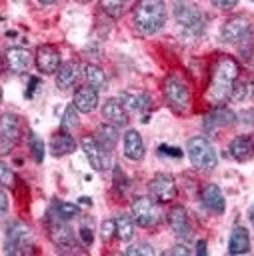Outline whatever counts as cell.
Segmentation results:
<instances>
[{
  "label": "cell",
  "instance_id": "1",
  "mask_svg": "<svg viewBox=\"0 0 254 256\" xmlns=\"http://www.w3.org/2000/svg\"><path fill=\"white\" fill-rule=\"evenodd\" d=\"M238 62L232 56H222L216 60L214 68H212V80H210V88L206 90V98L214 104H222L226 98H230L232 88L238 80Z\"/></svg>",
  "mask_w": 254,
  "mask_h": 256
},
{
  "label": "cell",
  "instance_id": "2",
  "mask_svg": "<svg viewBox=\"0 0 254 256\" xmlns=\"http://www.w3.org/2000/svg\"><path fill=\"white\" fill-rule=\"evenodd\" d=\"M164 0H138L132 8V22L140 34H156L166 24Z\"/></svg>",
  "mask_w": 254,
  "mask_h": 256
},
{
  "label": "cell",
  "instance_id": "3",
  "mask_svg": "<svg viewBox=\"0 0 254 256\" xmlns=\"http://www.w3.org/2000/svg\"><path fill=\"white\" fill-rule=\"evenodd\" d=\"M174 22L184 34L196 36L206 28V14L194 0H174Z\"/></svg>",
  "mask_w": 254,
  "mask_h": 256
},
{
  "label": "cell",
  "instance_id": "4",
  "mask_svg": "<svg viewBox=\"0 0 254 256\" xmlns=\"http://www.w3.org/2000/svg\"><path fill=\"white\" fill-rule=\"evenodd\" d=\"M32 242H34L32 228L22 220H12L6 226V240H4L6 254H28L32 250Z\"/></svg>",
  "mask_w": 254,
  "mask_h": 256
},
{
  "label": "cell",
  "instance_id": "5",
  "mask_svg": "<svg viewBox=\"0 0 254 256\" xmlns=\"http://www.w3.org/2000/svg\"><path fill=\"white\" fill-rule=\"evenodd\" d=\"M186 152H188V160L198 170H212L218 162L210 140L204 136H192L186 144Z\"/></svg>",
  "mask_w": 254,
  "mask_h": 256
},
{
  "label": "cell",
  "instance_id": "6",
  "mask_svg": "<svg viewBox=\"0 0 254 256\" xmlns=\"http://www.w3.org/2000/svg\"><path fill=\"white\" fill-rule=\"evenodd\" d=\"M222 40L230 44L250 46L254 42V22L248 16H234L222 26Z\"/></svg>",
  "mask_w": 254,
  "mask_h": 256
},
{
  "label": "cell",
  "instance_id": "7",
  "mask_svg": "<svg viewBox=\"0 0 254 256\" xmlns=\"http://www.w3.org/2000/svg\"><path fill=\"white\" fill-rule=\"evenodd\" d=\"M80 146H82V150H84V154L88 156V160H90V166L94 168V170H98V172H104V170H110L112 166H114V156H112V150H108V148H104L96 138H94V134L90 136H82V140H80Z\"/></svg>",
  "mask_w": 254,
  "mask_h": 256
},
{
  "label": "cell",
  "instance_id": "8",
  "mask_svg": "<svg viewBox=\"0 0 254 256\" xmlns=\"http://www.w3.org/2000/svg\"><path fill=\"white\" fill-rule=\"evenodd\" d=\"M132 218L138 226L142 228H150V226H156L162 218V210L158 206V202H154L152 198L148 196H138L132 200Z\"/></svg>",
  "mask_w": 254,
  "mask_h": 256
},
{
  "label": "cell",
  "instance_id": "9",
  "mask_svg": "<svg viewBox=\"0 0 254 256\" xmlns=\"http://www.w3.org/2000/svg\"><path fill=\"white\" fill-rule=\"evenodd\" d=\"M164 98H166V104L170 106V110H174L178 114H184L190 108V90L176 76H170L164 82Z\"/></svg>",
  "mask_w": 254,
  "mask_h": 256
},
{
  "label": "cell",
  "instance_id": "10",
  "mask_svg": "<svg viewBox=\"0 0 254 256\" xmlns=\"http://www.w3.org/2000/svg\"><path fill=\"white\" fill-rule=\"evenodd\" d=\"M20 136V120L12 112L0 114V156L8 154Z\"/></svg>",
  "mask_w": 254,
  "mask_h": 256
},
{
  "label": "cell",
  "instance_id": "11",
  "mask_svg": "<svg viewBox=\"0 0 254 256\" xmlns=\"http://www.w3.org/2000/svg\"><path fill=\"white\" fill-rule=\"evenodd\" d=\"M34 62H36V68L42 72V74H52L58 70V66L62 64L60 60V52L50 46V44H42L36 48V54H34Z\"/></svg>",
  "mask_w": 254,
  "mask_h": 256
},
{
  "label": "cell",
  "instance_id": "12",
  "mask_svg": "<svg viewBox=\"0 0 254 256\" xmlns=\"http://www.w3.org/2000/svg\"><path fill=\"white\" fill-rule=\"evenodd\" d=\"M148 188L158 202H170L176 196V180L170 174H156L150 180Z\"/></svg>",
  "mask_w": 254,
  "mask_h": 256
},
{
  "label": "cell",
  "instance_id": "13",
  "mask_svg": "<svg viewBox=\"0 0 254 256\" xmlns=\"http://www.w3.org/2000/svg\"><path fill=\"white\" fill-rule=\"evenodd\" d=\"M120 104L124 106V110L128 114H142L150 110V96L146 92H132V90H124L118 96Z\"/></svg>",
  "mask_w": 254,
  "mask_h": 256
},
{
  "label": "cell",
  "instance_id": "14",
  "mask_svg": "<svg viewBox=\"0 0 254 256\" xmlns=\"http://www.w3.org/2000/svg\"><path fill=\"white\" fill-rule=\"evenodd\" d=\"M168 224L172 228V232L182 240L186 242L192 234V228H190V220H188V212L184 210V206H174L170 212H168Z\"/></svg>",
  "mask_w": 254,
  "mask_h": 256
},
{
  "label": "cell",
  "instance_id": "15",
  "mask_svg": "<svg viewBox=\"0 0 254 256\" xmlns=\"http://www.w3.org/2000/svg\"><path fill=\"white\" fill-rule=\"evenodd\" d=\"M122 150H124V156L128 160H136L138 162V160L144 158L146 148H144V140H142V136H140L138 130L128 128L124 132V136H122Z\"/></svg>",
  "mask_w": 254,
  "mask_h": 256
},
{
  "label": "cell",
  "instance_id": "16",
  "mask_svg": "<svg viewBox=\"0 0 254 256\" xmlns=\"http://www.w3.org/2000/svg\"><path fill=\"white\" fill-rule=\"evenodd\" d=\"M6 64H8V68L12 72L22 74V72H26L30 68L32 54L26 48H22V46H12V48L6 50Z\"/></svg>",
  "mask_w": 254,
  "mask_h": 256
},
{
  "label": "cell",
  "instance_id": "17",
  "mask_svg": "<svg viewBox=\"0 0 254 256\" xmlns=\"http://www.w3.org/2000/svg\"><path fill=\"white\" fill-rule=\"evenodd\" d=\"M230 154L238 162H248L254 158V138L248 134H240L230 142Z\"/></svg>",
  "mask_w": 254,
  "mask_h": 256
},
{
  "label": "cell",
  "instance_id": "18",
  "mask_svg": "<svg viewBox=\"0 0 254 256\" xmlns=\"http://www.w3.org/2000/svg\"><path fill=\"white\" fill-rule=\"evenodd\" d=\"M102 116L106 122L114 124V126H126L128 124V112L124 110V106L120 104L118 98H108L102 106Z\"/></svg>",
  "mask_w": 254,
  "mask_h": 256
},
{
  "label": "cell",
  "instance_id": "19",
  "mask_svg": "<svg viewBox=\"0 0 254 256\" xmlns=\"http://www.w3.org/2000/svg\"><path fill=\"white\" fill-rule=\"evenodd\" d=\"M202 202L214 214H224V210H226L224 194H222V190L216 184H206L204 186V190H202Z\"/></svg>",
  "mask_w": 254,
  "mask_h": 256
},
{
  "label": "cell",
  "instance_id": "20",
  "mask_svg": "<svg viewBox=\"0 0 254 256\" xmlns=\"http://www.w3.org/2000/svg\"><path fill=\"white\" fill-rule=\"evenodd\" d=\"M72 104L76 106L78 112H92L96 106H98V90L92 88L90 84L88 86H82L76 90L74 94V100Z\"/></svg>",
  "mask_w": 254,
  "mask_h": 256
},
{
  "label": "cell",
  "instance_id": "21",
  "mask_svg": "<svg viewBox=\"0 0 254 256\" xmlns=\"http://www.w3.org/2000/svg\"><path fill=\"white\" fill-rule=\"evenodd\" d=\"M48 150H50L52 156H66V154H72V152L76 150V140H74L66 130H62V132H58V134H54V136L50 138Z\"/></svg>",
  "mask_w": 254,
  "mask_h": 256
},
{
  "label": "cell",
  "instance_id": "22",
  "mask_svg": "<svg viewBox=\"0 0 254 256\" xmlns=\"http://www.w3.org/2000/svg\"><path fill=\"white\" fill-rule=\"evenodd\" d=\"M234 120H236V114H234L232 110H228V108H216V110H212V112L204 118V128L210 130V132H216V130L222 128V126L234 124Z\"/></svg>",
  "mask_w": 254,
  "mask_h": 256
},
{
  "label": "cell",
  "instance_id": "23",
  "mask_svg": "<svg viewBox=\"0 0 254 256\" xmlns=\"http://www.w3.org/2000/svg\"><path fill=\"white\" fill-rule=\"evenodd\" d=\"M78 80V68L74 62H62L56 70V86L60 90H68Z\"/></svg>",
  "mask_w": 254,
  "mask_h": 256
},
{
  "label": "cell",
  "instance_id": "24",
  "mask_svg": "<svg viewBox=\"0 0 254 256\" xmlns=\"http://www.w3.org/2000/svg\"><path fill=\"white\" fill-rule=\"evenodd\" d=\"M228 252L230 254H246L250 252V234L246 228L236 226L230 234V242H228Z\"/></svg>",
  "mask_w": 254,
  "mask_h": 256
},
{
  "label": "cell",
  "instance_id": "25",
  "mask_svg": "<svg viewBox=\"0 0 254 256\" xmlns=\"http://www.w3.org/2000/svg\"><path fill=\"white\" fill-rule=\"evenodd\" d=\"M50 236H52L54 246H56L60 252L70 250V248L74 246V234H72V230H70V226H68V224H58V226H52Z\"/></svg>",
  "mask_w": 254,
  "mask_h": 256
},
{
  "label": "cell",
  "instance_id": "26",
  "mask_svg": "<svg viewBox=\"0 0 254 256\" xmlns=\"http://www.w3.org/2000/svg\"><path fill=\"white\" fill-rule=\"evenodd\" d=\"M94 138H96L104 148L114 150V146H116V142H118V138H120L118 126H114V124H110V122L100 124V126L96 128V132H94Z\"/></svg>",
  "mask_w": 254,
  "mask_h": 256
},
{
  "label": "cell",
  "instance_id": "27",
  "mask_svg": "<svg viewBox=\"0 0 254 256\" xmlns=\"http://www.w3.org/2000/svg\"><path fill=\"white\" fill-rule=\"evenodd\" d=\"M114 222H116V236L122 242H130L134 238V218L128 214H118Z\"/></svg>",
  "mask_w": 254,
  "mask_h": 256
},
{
  "label": "cell",
  "instance_id": "28",
  "mask_svg": "<svg viewBox=\"0 0 254 256\" xmlns=\"http://www.w3.org/2000/svg\"><path fill=\"white\" fill-rule=\"evenodd\" d=\"M84 76H86V82L92 88H96V90H100V88L106 86V74H104V70L98 64H86Z\"/></svg>",
  "mask_w": 254,
  "mask_h": 256
},
{
  "label": "cell",
  "instance_id": "29",
  "mask_svg": "<svg viewBox=\"0 0 254 256\" xmlns=\"http://www.w3.org/2000/svg\"><path fill=\"white\" fill-rule=\"evenodd\" d=\"M78 124H80V112L76 110V106H74V104L66 106L64 114H62V130L70 132V130L78 128Z\"/></svg>",
  "mask_w": 254,
  "mask_h": 256
},
{
  "label": "cell",
  "instance_id": "30",
  "mask_svg": "<svg viewBox=\"0 0 254 256\" xmlns=\"http://www.w3.org/2000/svg\"><path fill=\"white\" fill-rule=\"evenodd\" d=\"M28 146H30V152L34 156L36 162H42L44 160V154H46V146H44V140L36 134V132H30L28 136Z\"/></svg>",
  "mask_w": 254,
  "mask_h": 256
},
{
  "label": "cell",
  "instance_id": "31",
  "mask_svg": "<svg viewBox=\"0 0 254 256\" xmlns=\"http://www.w3.org/2000/svg\"><path fill=\"white\" fill-rule=\"evenodd\" d=\"M100 8L112 16V18H120L126 10V0H100Z\"/></svg>",
  "mask_w": 254,
  "mask_h": 256
},
{
  "label": "cell",
  "instance_id": "32",
  "mask_svg": "<svg viewBox=\"0 0 254 256\" xmlns=\"http://www.w3.org/2000/svg\"><path fill=\"white\" fill-rule=\"evenodd\" d=\"M126 254H130V256H154L156 250H154L150 244L136 242V244H130V246L126 248Z\"/></svg>",
  "mask_w": 254,
  "mask_h": 256
},
{
  "label": "cell",
  "instance_id": "33",
  "mask_svg": "<svg viewBox=\"0 0 254 256\" xmlns=\"http://www.w3.org/2000/svg\"><path fill=\"white\" fill-rule=\"evenodd\" d=\"M56 204V214L62 218V220H70L78 214V208L70 202H54Z\"/></svg>",
  "mask_w": 254,
  "mask_h": 256
},
{
  "label": "cell",
  "instance_id": "34",
  "mask_svg": "<svg viewBox=\"0 0 254 256\" xmlns=\"http://www.w3.org/2000/svg\"><path fill=\"white\" fill-rule=\"evenodd\" d=\"M114 234H116V222H114V220H110V218H108V220H104V222H102V228H100V236H102V240H104V242H108Z\"/></svg>",
  "mask_w": 254,
  "mask_h": 256
},
{
  "label": "cell",
  "instance_id": "35",
  "mask_svg": "<svg viewBox=\"0 0 254 256\" xmlns=\"http://www.w3.org/2000/svg\"><path fill=\"white\" fill-rule=\"evenodd\" d=\"M14 184V174H12V170L4 164V162H0V186H12Z\"/></svg>",
  "mask_w": 254,
  "mask_h": 256
},
{
  "label": "cell",
  "instance_id": "36",
  "mask_svg": "<svg viewBox=\"0 0 254 256\" xmlns=\"http://www.w3.org/2000/svg\"><path fill=\"white\" fill-rule=\"evenodd\" d=\"M230 98H232V100H236V102H242V100L246 98V84H234Z\"/></svg>",
  "mask_w": 254,
  "mask_h": 256
},
{
  "label": "cell",
  "instance_id": "37",
  "mask_svg": "<svg viewBox=\"0 0 254 256\" xmlns=\"http://www.w3.org/2000/svg\"><path fill=\"white\" fill-rule=\"evenodd\" d=\"M212 4H214L218 10H232V8L238 4V0H212Z\"/></svg>",
  "mask_w": 254,
  "mask_h": 256
},
{
  "label": "cell",
  "instance_id": "38",
  "mask_svg": "<svg viewBox=\"0 0 254 256\" xmlns=\"http://www.w3.org/2000/svg\"><path fill=\"white\" fill-rule=\"evenodd\" d=\"M158 152H164V154H170V156H174V158H180L182 156V150H178V148H172V146H160L158 148Z\"/></svg>",
  "mask_w": 254,
  "mask_h": 256
},
{
  "label": "cell",
  "instance_id": "39",
  "mask_svg": "<svg viewBox=\"0 0 254 256\" xmlns=\"http://www.w3.org/2000/svg\"><path fill=\"white\" fill-rule=\"evenodd\" d=\"M168 254H184V256H188V254H192V250H190L188 246H182V244H176V246H172V248L168 250Z\"/></svg>",
  "mask_w": 254,
  "mask_h": 256
},
{
  "label": "cell",
  "instance_id": "40",
  "mask_svg": "<svg viewBox=\"0 0 254 256\" xmlns=\"http://www.w3.org/2000/svg\"><path fill=\"white\" fill-rule=\"evenodd\" d=\"M6 212H8V196H6V192L0 188V218H2Z\"/></svg>",
  "mask_w": 254,
  "mask_h": 256
},
{
  "label": "cell",
  "instance_id": "41",
  "mask_svg": "<svg viewBox=\"0 0 254 256\" xmlns=\"http://www.w3.org/2000/svg\"><path fill=\"white\" fill-rule=\"evenodd\" d=\"M80 238H82V242H84L86 246H90L92 240H94V236H92V232H90L88 228H82V230H80Z\"/></svg>",
  "mask_w": 254,
  "mask_h": 256
},
{
  "label": "cell",
  "instance_id": "42",
  "mask_svg": "<svg viewBox=\"0 0 254 256\" xmlns=\"http://www.w3.org/2000/svg\"><path fill=\"white\" fill-rule=\"evenodd\" d=\"M38 86V78H30V82H28V88H26V96L28 98H32V94H34V88Z\"/></svg>",
  "mask_w": 254,
  "mask_h": 256
},
{
  "label": "cell",
  "instance_id": "43",
  "mask_svg": "<svg viewBox=\"0 0 254 256\" xmlns=\"http://www.w3.org/2000/svg\"><path fill=\"white\" fill-rule=\"evenodd\" d=\"M196 252H198V256H206V240H198V244H196Z\"/></svg>",
  "mask_w": 254,
  "mask_h": 256
},
{
  "label": "cell",
  "instance_id": "44",
  "mask_svg": "<svg viewBox=\"0 0 254 256\" xmlns=\"http://www.w3.org/2000/svg\"><path fill=\"white\" fill-rule=\"evenodd\" d=\"M248 218H250V222L254 224V204H252V208L248 210Z\"/></svg>",
  "mask_w": 254,
  "mask_h": 256
},
{
  "label": "cell",
  "instance_id": "45",
  "mask_svg": "<svg viewBox=\"0 0 254 256\" xmlns=\"http://www.w3.org/2000/svg\"><path fill=\"white\" fill-rule=\"evenodd\" d=\"M38 2H40V4H44V6H48V4H54L56 0H38Z\"/></svg>",
  "mask_w": 254,
  "mask_h": 256
},
{
  "label": "cell",
  "instance_id": "46",
  "mask_svg": "<svg viewBox=\"0 0 254 256\" xmlns=\"http://www.w3.org/2000/svg\"><path fill=\"white\" fill-rule=\"evenodd\" d=\"M0 102H2V88H0Z\"/></svg>",
  "mask_w": 254,
  "mask_h": 256
},
{
  "label": "cell",
  "instance_id": "47",
  "mask_svg": "<svg viewBox=\"0 0 254 256\" xmlns=\"http://www.w3.org/2000/svg\"><path fill=\"white\" fill-rule=\"evenodd\" d=\"M252 2H254V0H252Z\"/></svg>",
  "mask_w": 254,
  "mask_h": 256
}]
</instances>
